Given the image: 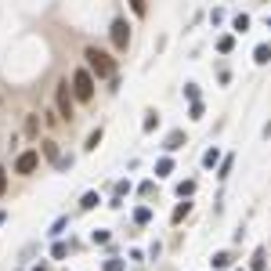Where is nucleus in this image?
<instances>
[{
  "mask_svg": "<svg viewBox=\"0 0 271 271\" xmlns=\"http://www.w3.org/2000/svg\"><path fill=\"white\" fill-rule=\"evenodd\" d=\"M235 33H246V29H250V14H235Z\"/></svg>",
  "mask_w": 271,
  "mask_h": 271,
  "instance_id": "19",
  "label": "nucleus"
},
{
  "mask_svg": "<svg viewBox=\"0 0 271 271\" xmlns=\"http://www.w3.org/2000/svg\"><path fill=\"white\" fill-rule=\"evenodd\" d=\"M36 167H40V152L36 148H29V152H22L18 159H14V174H22V177H29Z\"/></svg>",
  "mask_w": 271,
  "mask_h": 271,
  "instance_id": "5",
  "label": "nucleus"
},
{
  "mask_svg": "<svg viewBox=\"0 0 271 271\" xmlns=\"http://www.w3.org/2000/svg\"><path fill=\"white\" fill-rule=\"evenodd\" d=\"M232 47H235L232 36H221V40H217V51H221V54H232Z\"/></svg>",
  "mask_w": 271,
  "mask_h": 271,
  "instance_id": "22",
  "label": "nucleus"
},
{
  "mask_svg": "<svg viewBox=\"0 0 271 271\" xmlns=\"http://www.w3.org/2000/svg\"><path fill=\"white\" fill-rule=\"evenodd\" d=\"M250 268H253V271H264V268H268V253L257 250V253H253V261H250Z\"/></svg>",
  "mask_w": 271,
  "mask_h": 271,
  "instance_id": "16",
  "label": "nucleus"
},
{
  "mask_svg": "<svg viewBox=\"0 0 271 271\" xmlns=\"http://www.w3.org/2000/svg\"><path fill=\"white\" fill-rule=\"evenodd\" d=\"M105 271H123V261L112 257V261H105Z\"/></svg>",
  "mask_w": 271,
  "mask_h": 271,
  "instance_id": "31",
  "label": "nucleus"
},
{
  "mask_svg": "<svg viewBox=\"0 0 271 271\" xmlns=\"http://www.w3.org/2000/svg\"><path fill=\"white\" fill-rule=\"evenodd\" d=\"M214 268H221V271H224V268H232V253H228V250L214 253Z\"/></svg>",
  "mask_w": 271,
  "mask_h": 271,
  "instance_id": "15",
  "label": "nucleus"
},
{
  "mask_svg": "<svg viewBox=\"0 0 271 271\" xmlns=\"http://www.w3.org/2000/svg\"><path fill=\"white\" fill-rule=\"evenodd\" d=\"M170 170H174V159H170V156H163V159L156 163V177H167Z\"/></svg>",
  "mask_w": 271,
  "mask_h": 271,
  "instance_id": "13",
  "label": "nucleus"
},
{
  "mask_svg": "<svg viewBox=\"0 0 271 271\" xmlns=\"http://www.w3.org/2000/svg\"><path fill=\"white\" fill-rule=\"evenodd\" d=\"M130 11H134V14H138V18H141V14L148 11V4H145V0H130Z\"/></svg>",
  "mask_w": 271,
  "mask_h": 271,
  "instance_id": "29",
  "label": "nucleus"
},
{
  "mask_svg": "<svg viewBox=\"0 0 271 271\" xmlns=\"http://www.w3.org/2000/svg\"><path fill=\"white\" fill-rule=\"evenodd\" d=\"M185 145H188L185 130H170V134H167V145H163V148H167V152H177V148H185Z\"/></svg>",
  "mask_w": 271,
  "mask_h": 271,
  "instance_id": "6",
  "label": "nucleus"
},
{
  "mask_svg": "<svg viewBox=\"0 0 271 271\" xmlns=\"http://www.w3.org/2000/svg\"><path fill=\"white\" fill-rule=\"evenodd\" d=\"M127 192H130V181H116V192H112V199H123Z\"/></svg>",
  "mask_w": 271,
  "mask_h": 271,
  "instance_id": "25",
  "label": "nucleus"
},
{
  "mask_svg": "<svg viewBox=\"0 0 271 271\" xmlns=\"http://www.w3.org/2000/svg\"><path fill=\"white\" fill-rule=\"evenodd\" d=\"M268 29H271V14H268Z\"/></svg>",
  "mask_w": 271,
  "mask_h": 271,
  "instance_id": "34",
  "label": "nucleus"
},
{
  "mask_svg": "<svg viewBox=\"0 0 271 271\" xmlns=\"http://www.w3.org/2000/svg\"><path fill=\"white\" fill-rule=\"evenodd\" d=\"M188 119H203V101H192L188 105Z\"/></svg>",
  "mask_w": 271,
  "mask_h": 271,
  "instance_id": "27",
  "label": "nucleus"
},
{
  "mask_svg": "<svg viewBox=\"0 0 271 271\" xmlns=\"http://www.w3.org/2000/svg\"><path fill=\"white\" fill-rule=\"evenodd\" d=\"M109 36H112V47L116 51H127L130 47V25H127V18H116L112 29H109Z\"/></svg>",
  "mask_w": 271,
  "mask_h": 271,
  "instance_id": "4",
  "label": "nucleus"
},
{
  "mask_svg": "<svg viewBox=\"0 0 271 271\" xmlns=\"http://www.w3.org/2000/svg\"><path fill=\"white\" fill-rule=\"evenodd\" d=\"M33 271H51V268H47V264H36V268H33Z\"/></svg>",
  "mask_w": 271,
  "mask_h": 271,
  "instance_id": "33",
  "label": "nucleus"
},
{
  "mask_svg": "<svg viewBox=\"0 0 271 271\" xmlns=\"http://www.w3.org/2000/svg\"><path fill=\"white\" fill-rule=\"evenodd\" d=\"M98 145H101V127L87 134V145H83V148H87V152H94V148H98Z\"/></svg>",
  "mask_w": 271,
  "mask_h": 271,
  "instance_id": "17",
  "label": "nucleus"
},
{
  "mask_svg": "<svg viewBox=\"0 0 271 271\" xmlns=\"http://www.w3.org/2000/svg\"><path fill=\"white\" fill-rule=\"evenodd\" d=\"M217 163H221V152H217V148H206V156H203V167H206V170H214Z\"/></svg>",
  "mask_w": 271,
  "mask_h": 271,
  "instance_id": "11",
  "label": "nucleus"
},
{
  "mask_svg": "<svg viewBox=\"0 0 271 271\" xmlns=\"http://www.w3.org/2000/svg\"><path fill=\"white\" fill-rule=\"evenodd\" d=\"M83 58H87V69L94 72V80H112L116 76V62L105 51H98V47H87L83 51Z\"/></svg>",
  "mask_w": 271,
  "mask_h": 271,
  "instance_id": "2",
  "label": "nucleus"
},
{
  "mask_svg": "<svg viewBox=\"0 0 271 271\" xmlns=\"http://www.w3.org/2000/svg\"><path fill=\"white\" fill-rule=\"evenodd\" d=\"M54 167H58V170H69V167H72V156H58Z\"/></svg>",
  "mask_w": 271,
  "mask_h": 271,
  "instance_id": "30",
  "label": "nucleus"
},
{
  "mask_svg": "<svg viewBox=\"0 0 271 271\" xmlns=\"http://www.w3.org/2000/svg\"><path fill=\"white\" fill-rule=\"evenodd\" d=\"M156 127H159V112H156V109H148L145 119H141V130H145V134H152Z\"/></svg>",
  "mask_w": 271,
  "mask_h": 271,
  "instance_id": "7",
  "label": "nucleus"
},
{
  "mask_svg": "<svg viewBox=\"0 0 271 271\" xmlns=\"http://www.w3.org/2000/svg\"><path fill=\"white\" fill-rule=\"evenodd\" d=\"M36 130H40V123H36V116H29V119H25V134H29V138H36Z\"/></svg>",
  "mask_w": 271,
  "mask_h": 271,
  "instance_id": "28",
  "label": "nucleus"
},
{
  "mask_svg": "<svg viewBox=\"0 0 271 271\" xmlns=\"http://www.w3.org/2000/svg\"><path fill=\"white\" fill-rule=\"evenodd\" d=\"M54 105H58V119H65V123L76 119V94H72V83H69V80H58V87H54Z\"/></svg>",
  "mask_w": 271,
  "mask_h": 271,
  "instance_id": "1",
  "label": "nucleus"
},
{
  "mask_svg": "<svg viewBox=\"0 0 271 271\" xmlns=\"http://www.w3.org/2000/svg\"><path fill=\"white\" fill-rule=\"evenodd\" d=\"M109 239H112V235L101 228V232H94V235H90V243H94V246H109Z\"/></svg>",
  "mask_w": 271,
  "mask_h": 271,
  "instance_id": "21",
  "label": "nucleus"
},
{
  "mask_svg": "<svg viewBox=\"0 0 271 271\" xmlns=\"http://www.w3.org/2000/svg\"><path fill=\"white\" fill-rule=\"evenodd\" d=\"M4 192H7V170L0 167V195H4Z\"/></svg>",
  "mask_w": 271,
  "mask_h": 271,
  "instance_id": "32",
  "label": "nucleus"
},
{
  "mask_svg": "<svg viewBox=\"0 0 271 271\" xmlns=\"http://www.w3.org/2000/svg\"><path fill=\"white\" fill-rule=\"evenodd\" d=\"M239 271H243V268H239Z\"/></svg>",
  "mask_w": 271,
  "mask_h": 271,
  "instance_id": "35",
  "label": "nucleus"
},
{
  "mask_svg": "<svg viewBox=\"0 0 271 271\" xmlns=\"http://www.w3.org/2000/svg\"><path fill=\"white\" fill-rule=\"evenodd\" d=\"M232 167H235V156H224V159L217 163V177L224 181V177H228V174H232Z\"/></svg>",
  "mask_w": 271,
  "mask_h": 271,
  "instance_id": "10",
  "label": "nucleus"
},
{
  "mask_svg": "<svg viewBox=\"0 0 271 271\" xmlns=\"http://www.w3.org/2000/svg\"><path fill=\"white\" fill-rule=\"evenodd\" d=\"M253 62H257V65H268V62H271V43H257V51H253Z\"/></svg>",
  "mask_w": 271,
  "mask_h": 271,
  "instance_id": "8",
  "label": "nucleus"
},
{
  "mask_svg": "<svg viewBox=\"0 0 271 271\" xmlns=\"http://www.w3.org/2000/svg\"><path fill=\"white\" fill-rule=\"evenodd\" d=\"M65 224H69V217H58V221L51 224V232H47V235H54V239H58V235L65 232Z\"/></svg>",
  "mask_w": 271,
  "mask_h": 271,
  "instance_id": "24",
  "label": "nucleus"
},
{
  "mask_svg": "<svg viewBox=\"0 0 271 271\" xmlns=\"http://www.w3.org/2000/svg\"><path fill=\"white\" fill-rule=\"evenodd\" d=\"M188 214H192V203L185 199V203H177V206H174V214H170V221H174V224H181V221H185Z\"/></svg>",
  "mask_w": 271,
  "mask_h": 271,
  "instance_id": "9",
  "label": "nucleus"
},
{
  "mask_svg": "<svg viewBox=\"0 0 271 271\" xmlns=\"http://www.w3.org/2000/svg\"><path fill=\"white\" fill-rule=\"evenodd\" d=\"M69 83H72L76 101H90V98H94V72H90V69H76Z\"/></svg>",
  "mask_w": 271,
  "mask_h": 271,
  "instance_id": "3",
  "label": "nucleus"
},
{
  "mask_svg": "<svg viewBox=\"0 0 271 271\" xmlns=\"http://www.w3.org/2000/svg\"><path fill=\"white\" fill-rule=\"evenodd\" d=\"M43 156H47V159H58V156H62V152H58V141H43Z\"/></svg>",
  "mask_w": 271,
  "mask_h": 271,
  "instance_id": "23",
  "label": "nucleus"
},
{
  "mask_svg": "<svg viewBox=\"0 0 271 271\" xmlns=\"http://www.w3.org/2000/svg\"><path fill=\"white\" fill-rule=\"evenodd\" d=\"M152 221V206H138L134 210V224H148Z\"/></svg>",
  "mask_w": 271,
  "mask_h": 271,
  "instance_id": "12",
  "label": "nucleus"
},
{
  "mask_svg": "<svg viewBox=\"0 0 271 271\" xmlns=\"http://www.w3.org/2000/svg\"><path fill=\"white\" fill-rule=\"evenodd\" d=\"M192 192H195V181H181V185H177V195H181V199H188Z\"/></svg>",
  "mask_w": 271,
  "mask_h": 271,
  "instance_id": "20",
  "label": "nucleus"
},
{
  "mask_svg": "<svg viewBox=\"0 0 271 271\" xmlns=\"http://www.w3.org/2000/svg\"><path fill=\"white\" fill-rule=\"evenodd\" d=\"M185 98L188 101H199V83H185Z\"/></svg>",
  "mask_w": 271,
  "mask_h": 271,
  "instance_id": "26",
  "label": "nucleus"
},
{
  "mask_svg": "<svg viewBox=\"0 0 271 271\" xmlns=\"http://www.w3.org/2000/svg\"><path fill=\"white\" fill-rule=\"evenodd\" d=\"M51 257H54V261H65V257H69V246H65V243H54V246H51Z\"/></svg>",
  "mask_w": 271,
  "mask_h": 271,
  "instance_id": "18",
  "label": "nucleus"
},
{
  "mask_svg": "<svg viewBox=\"0 0 271 271\" xmlns=\"http://www.w3.org/2000/svg\"><path fill=\"white\" fill-rule=\"evenodd\" d=\"M98 203H101V195H98V192H87L83 199H80V210H94Z\"/></svg>",
  "mask_w": 271,
  "mask_h": 271,
  "instance_id": "14",
  "label": "nucleus"
}]
</instances>
